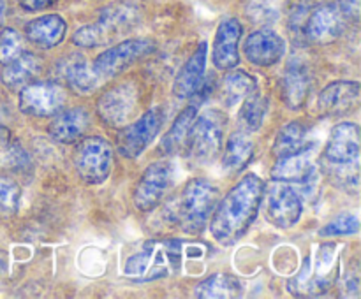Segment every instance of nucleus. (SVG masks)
I'll list each match as a JSON object with an SVG mask.
<instances>
[{"mask_svg": "<svg viewBox=\"0 0 361 299\" xmlns=\"http://www.w3.org/2000/svg\"><path fill=\"white\" fill-rule=\"evenodd\" d=\"M264 189L263 179L250 172L217 201L210 215V234L215 241L233 246L247 234L259 213Z\"/></svg>", "mask_w": 361, "mask_h": 299, "instance_id": "nucleus-1", "label": "nucleus"}, {"mask_svg": "<svg viewBox=\"0 0 361 299\" xmlns=\"http://www.w3.org/2000/svg\"><path fill=\"white\" fill-rule=\"evenodd\" d=\"M210 246L185 239H147L129 255L123 276L136 284L162 280L180 274L185 259H203Z\"/></svg>", "mask_w": 361, "mask_h": 299, "instance_id": "nucleus-2", "label": "nucleus"}, {"mask_svg": "<svg viewBox=\"0 0 361 299\" xmlns=\"http://www.w3.org/2000/svg\"><path fill=\"white\" fill-rule=\"evenodd\" d=\"M217 201L219 189L210 179L194 178L166 204L162 217L185 234H197L207 227Z\"/></svg>", "mask_w": 361, "mask_h": 299, "instance_id": "nucleus-3", "label": "nucleus"}, {"mask_svg": "<svg viewBox=\"0 0 361 299\" xmlns=\"http://www.w3.org/2000/svg\"><path fill=\"white\" fill-rule=\"evenodd\" d=\"M321 162L335 185L356 192L360 186V127L353 122L335 125Z\"/></svg>", "mask_w": 361, "mask_h": 299, "instance_id": "nucleus-4", "label": "nucleus"}, {"mask_svg": "<svg viewBox=\"0 0 361 299\" xmlns=\"http://www.w3.org/2000/svg\"><path fill=\"white\" fill-rule=\"evenodd\" d=\"M338 278V246L334 241L321 243L312 255L303 260L298 273L289 280L288 288L300 298H317L331 291Z\"/></svg>", "mask_w": 361, "mask_h": 299, "instance_id": "nucleus-5", "label": "nucleus"}, {"mask_svg": "<svg viewBox=\"0 0 361 299\" xmlns=\"http://www.w3.org/2000/svg\"><path fill=\"white\" fill-rule=\"evenodd\" d=\"M226 132V115L219 109H208L207 113H197L194 125L187 137V155L192 162L201 165L212 164L222 150V141Z\"/></svg>", "mask_w": 361, "mask_h": 299, "instance_id": "nucleus-6", "label": "nucleus"}, {"mask_svg": "<svg viewBox=\"0 0 361 299\" xmlns=\"http://www.w3.org/2000/svg\"><path fill=\"white\" fill-rule=\"evenodd\" d=\"M76 174L88 185H101L113 169V146L101 136L81 137L73 153Z\"/></svg>", "mask_w": 361, "mask_h": 299, "instance_id": "nucleus-7", "label": "nucleus"}, {"mask_svg": "<svg viewBox=\"0 0 361 299\" xmlns=\"http://www.w3.org/2000/svg\"><path fill=\"white\" fill-rule=\"evenodd\" d=\"M154 51L155 42L150 41V39H126V41L111 46L106 51H102L101 55L95 56L94 63L90 67L95 76H97V79L102 83V81L116 77L129 67L136 65L137 62L150 56Z\"/></svg>", "mask_w": 361, "mask_h": 299, "instance_id": "nucleus-8", "label": "nucleus"}, {"mask_svg": "<svg viewBox=\"0 0 361 299\" xmlns=\"http://www.w3.org/2000/svg\"><path fill=\"white\" fill-rule=\"evenodd\" d=\"M166 113L161 106L145 111L136 122L129 123L120 130L116 137V150L123 158H137L145 153L148 146L154 143L157 134L161 132Z\"/></svg>", "mask_w": 361, "mask_h": 299, "instance_id": "nucleus-9", "label": "nucleus"}, {"mask_svg": "<svg viewBox=\"0 0 361 299\" xmlns=\"http://www.w3.org/2000/svg\"><path fill=\"white\" fill-rule=\"evenodd\" d=\"M66 101V88L55 81H32L25 84L18 95L21 113L35 118H51L63 109Z\"/></svg>", "mask_w": 361, "mask_h": 299, "instance_id": "nucleus-10", "label": "nucleus"}, {"mask_svg": "<svg viewBox=\"0 0 361 299\" xmlns=\"http://www.w3.org/2000/svg\"><path fill=\"white\" fill-rule=\"evenodd\" d=\"M175 183V167L168 160L148 165L134 189V206L140 211H152L162 203Z\"/></svg>", "mask_w": 361, "mask_h": 299, "instance_id": "nucleus-11", "label": "nucleus"}, {"mask_svg": "<svg viewBox=\"0 0 361 299\" xmlns=\"http://www.w3.org/2000/svg\"><path fill=\"white\" fill-rule=\"evenodd\" d=\"M137 109V88L134 83H118L97 98L95 111L102 123L118 129L130 122Z\"/></svg>", "mask_w": 361, "mask_h": 299, "instance_id": "nucleus-12", "label": "nucleus"}, {"mask_svg": "<svg viewBox=\"0 0 361 299\" xmlns=\"http://www.w3.org/2000/svg\"><path fill=\"white\" fill-rule=\"evenodd\" d=\"M267 192V217L275 227L291 229L300 222L303 203L298 190L284 182H274Z\"/></svg>", "mask_w": 361, "mask_h": 299, "instance_id": "nucleus-13", "label": "nucleus"}, {"mask_svg": "<svg viewBox=\"0 0 361 299\" xmlns=\"http://www.w3.org/2000/svg\"><path fill=\"white\" fill-rule=\"evenodd\" d=\"M361 84L358 81H334L321 90L316 102L317 115L323 118H338L355 111L360 106Z\"/></svg>", "mask_w": 361, "mask_h": 299, "instance_id": "nucleus-14", "label": "nucleus"}, {"mask_svg": "<svg viewBox=\"0 0 361 299\" xmlns=\"http://www.w3.org/2000/svg\"><path fill=\"white\" fill-rule=\"evenodd\" d=\"M345 18L338 4L316 7L303 25V34L314 44H330L337 41L345 28Z\"/></svg>", "mask_w": 361, "mask_h": 299, "instance_id": "nucleus-15", "label": "nucleus"}, {"mask_svg": "<svg viewBox=\"0 0 361 299\" xmlns=\"http://www.w3.org/2000/svg\"><path fill=\"white\" fill-rule=\"evenodd\" d=\"M310 151L312 150L277 157V162H275L270 171L271 179L289 183L293 186L298 185L305 186V189H312L317 179V165Z\"/></svg>", "mask_w": 361, "mask_h": 299, "instance_id": "nucleus-16", "label": "nucleus"}, {"mask_svg": "<svg viewBox=\"0 0 361 299\" xmlns=\"http://www.w3.org/2000/svg\"><path fill=\"white\" fill-rule=\"evenodd\" d=\"M243 53L256 67H271L282 60L286 53V41L271 28H259L243 41Z\"/></svg>", "mask_w": 361, "mask_h": 299, "instance_id": "nucleus-17", "label": "nucleus"}, {"mask_svg": "<svg viewBox=\"0 0 361 299\" xmlns=\"http://www.w3.org/2000/svg\"><path fill=\"white\" fill-rule=\"evenodd\" d=\"M242 32V23L236 18H226L219 23L217 32H215L214 51H212V60L219 70L235 69L240 63L238 44Z\"/></svg>", "mask_w": 361, "mask_h": 299, "instance_id": "nucleus-18", "label": "nucleus"}, {"mask_svg": "<svg viewBox=\"0 0 361 299\" xmlns=\"http://www.w3.org/2000/svg\"><path fill=\"white\" fill-rule=\"evenodd\" d=\"M207 56L208 44L203 41L197 44L196 51L183 63L180 72L176 74L175 81H173L171 91L176 98H190L200 91L204 72H207Z\"/></svg>", "mask_w": 361, "mask_h": 299, "instance_id": "nucleus-19", "label": "nucleus"}, {"mask_svg": "<svg viewBox=\"0 0 361 299\" xmlns=\"http://www.w3.org/2000/svg\"><path fill=\"white\" fill-rule=\"evenodd\" d=\"M90 127V113L85 108L60 109L53 115L48 125V134L51 139L60 144H71L80 141Z\"/></svg>", "mask_w": 361, "mask_h": 299, "instance_id": "nucleus-20", "label": "nucleus"}, {"mask_svg": "<svg viewBox=\"0 0 361 299\" xmlns=\"http://www.w3.org/2000/svg\"><path fill=\"white\" fill-rule=\"evenodd\" d=\"M312 87V76L305 63H289L281 81L282 101L289 109H300L305 104Z\"/></svg>", "mask_w": 361, "mask_h": 299, "instance_id": "nucleus-21", "label": "nucleus"}, {"mask_svg": "<svg viewBox=\"0 0 361 299\" xmlns=\"http://www.w3.org/2000/svg\"><path fill=\"white\" fill-rule=\"evenodd\" d=\"M67 34V23L60 14H44L30 23L25 28V35L32 44L37 48L49 49L59 46Z\"/></svg>", "mask_w": 361, "mask_h": 299, "instance_id": "nucleus-22", "label": "nucleus"}, {"mask_svg": "<svg viewBox=\"0 0 361 299\" xmlns=\"http://www.w3.org/2000/svg\"><path fill=\"white\" fill-rule=\"evenodd\" d=\"M312 129L302 122H289L277 132L274 143V153L277 157L300 153L314 148Z\"/></svg>", "mask_w": 361, "mask_h": 299, "instance_id": "nucleus-23", "label": "nucleus"}, {"mask_svg": "<svg viewBox=\"0 0 361 299\" xmlns=\"http://www.w3.org/2000/svg\"><path fill=\"white\" fill-rule=\"evenodd\" d=\"M42 60L32 51H23L18 55L13 62L6 63L2 70V81L7 88H23L25 84L32 83L34 77L41 72Z\"/></svg>", "mask_w": 361, "mask_h": 299, "instance_id": "nucleus-24", "label": "nucleus"}, {"mask_svg": "<svg viewBox=\"0 0 361 299\" xmlns=\"http://www.w3.org/2000/svg\"><path fill=\"white\" fill-rule=\"evenodd\" d=\"M102 42H109L116 34L126 32L136 25V7L129 4H118L102 11L97 23H94Z\"/></svg>", "mask_w": 361, "mask_h": 299, "instance_id": "nucleus-25", "label": "nucleus"}, {"mask_svg": "<svg viewBox=\"0 0 361 299\" xmlns=\"http://www.w3.org/2000/svg\"><path fill=\"white\" fill-rule=\"evenodd\" d=\"M200 104L201 101L190 102L178 116L173 122V125L169 127L168 132L164 134V137L161 139V151L164 155H173L178 153L182 148H185L187 137H189L190 129L194 125V120H196L197 113H200Z\"/></svg>", "mask_w": 361, "mask_h": 299, "instance_id": "nucleus-26", "label": "nucleus"}, {"mask_svg": "<svg viewBox=\"0 0 361 299\" xmlns=\"http://www.w3.org/2000/svg\"><path fill=\"white\" fill-rule=\"evenodd\" d=\"M62 76L66 79L67 87L78 95H90L99 88L101 81L94 74L92 67L85 60L83 55H76L67 58L66 65L62 69Z\"/></svg>", "mask_w": 361, "mask_h": 299, "instance_id": "nucleus-27", "label": "nucleus"}, {"mask_svg": "<svg viewBox=\"0 0 361 299\" xmlns=\"http://www.w3.org/2000/svg\"><path fill=\"white\" fill-rule=\"evenodd\" d=\"M243 285L233 274L217 273L204 278L194 287V298L200 299H233L242 298Z\"/></svg>", "mask_w": 361, "mask_h": 299, "instance_id": "nucleus-28", "label": "nucleus"}, {"mask_svg": "<svg viewBox=\"0 0 361 299\" xmlns=\"http://www.w3.org/2000/svg\"><path fill=\"white\" fill-rule=\"evenodd\" d=\"M252 155L254 144L249 139V134L242 132V130L231 134L228 143H226L224 155H222V169L226 172H231V174L242 172L252 160Z\"/></svg>", "mask_w": 361, "mask_h": 299, "instance_id": "nucleus-29", "label": "nucleus"}, {"mask_svg": "<svg viewBox=\"0 0 361 299\" xmlns=\"http://www.w3.org/2000/svg\"><path fill=\"white\" fill-rule=\"evenodd\" d=\"M268 113V97L256 90L247 95L242 101V108L238 111V127L242 132L250 134L261 129L264 122V116Z\"/></svg>", "mask_w": 361, "mask_h": 299, "instance_id": "nucleus-30", "label": "nucleus"}, {"mask_svg": "<svg viewBox=\"0 0 361 299\" xmlns=\"http://www.w3.org/2000/svg\"><path fill=\"white\" fill-rule=\"evenodd\" d=\"M257 88V79L252 74L240 69H229V72L222 81V91H224V101L229 108L238 106L249 94H252Z\"/></svg>", "mask_w": 361, "mask_h": 299, "instance_id": "nucleus-31", "label": "nucleus"}, {"mask_svg": "<svg viewBox=\"0 0 361 299\" xmlns=\"http://www.w3.org/2000/svg\"><path fill=\"white\" fill-rule=\"evenodd\" d=\"M247 16L256 25H271L281 16L279 0H250L247 6Z\"/></svg>", "mask_w": 361, "mask_h": 299, "instance_id": "nucleus-32", "label": "nucleus"}, {"mask_svg": "<svg viewBox=\"0 0 361 299\" xmlns=\"http://www.w3.org/2000/svg\"><path fill=\"white\" fill-rule=\"evenodd\" d=\"M360 231V220L356 215H338L334 220L328 222L319 231L323 238H337V236H353Z\"/></svg>", "mask_w": 361, "mask_h": 299, "instance_id": "nucleus-33", "label": "nucleus"}, {"mask_svg": "<svg viewBox=\"0 0 361 299\" xmlns=\"http://www.w3.org/2000/svg\"><path fill=\"white\" fill-rule=\"evenodd\" d=\"M21 53H23V39L20 32L14 28H4L0 32V63L6 65Z\"/></svg>", "mask_w": 361, "mask_h": 299, "instance_id": "nucleus-34", "label": "nucleus"}, {"mask_svg": "<svg viewBox=\"0 0 361 299\" xmlns=\"http://www.w3.org/2000/svg\"><path fill=\"white\" fill-rule=\"evenodd\" d=\"M21 201V189L14 179L0 176V213L13 215Z\"/></svg>", "mask_w": 361, "mask_h": 299, "instance_id": "nucleus-35", "label": "nucleus"}, {"mask_svg": "<svg viewBox=\"0 0 361 299\" xmlns=\"http://www.w3.org/2000/svg\"><path fill=\"white\" fill-rule=\"evenodd\" d=\"M338 7H341L345 20L353 21V23H356V21L360 20V11H361L360 0H338Z\"/></svg>", "mask_w": 361, "mask_h": 299, "instance_id": "nucleus-36", "label": "nucleus"}, {"mask_svg": "<svg viewBox=\"0 0 361 299\" xmlns=\"http://www.w3.org/2000/svg\"><path fill=\"white\" fill-rule=\"evenodd\" d=\"M16 2L20 4L25 11H30V13H34V11L48 9V7H51L56 0H16Z\"/></svg>", "mask_w": 361, "mask_h": 299, "instance_id": "nucleus-37", "label": "nucleus"}, {"mask_svg": "<svg viewBox=\"0 0 361 299\" xmlns=\"http://www.w3.org/2000/svg\"><path fill=\"white\" fill-rule=\"evenodd\" d=\"M7 16V2L6 0H0V27H4Z\"/></svg>", "mask_w": 361, "mask_h": 299, "instance_id": "nucleus-38", "label": "nucleus"}]
</instances>
